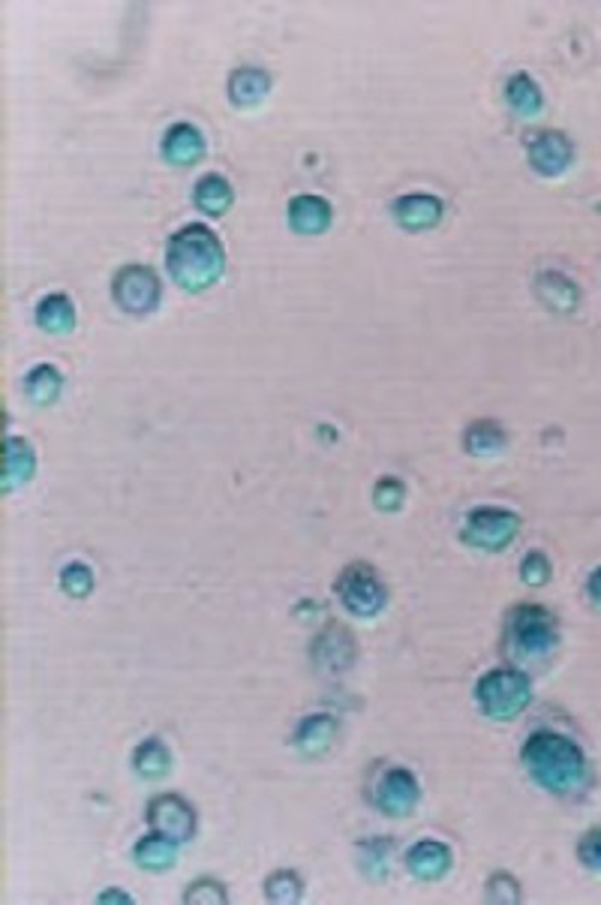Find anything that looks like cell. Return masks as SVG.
I'll list each match as a JSON object with an SVG mask.
<instances>
[{"mask_svg": "<svg viewBox=\"0 0 601 905\" xmlns=\"http://www.w3.org/2000/svg\"><path fill=\"white\" fill-rule=\"evenodd\" d=\"M520 762H524L526 773L550 795H580L592 783L590 762H587L583 750L575 740L562 737L557 731L529 734L520 750Z\"/></svg>", "mask_w": 601, "mask_h": 905, "instance_id": "cell-1", "label": "cell"}, {"mask_svg": "<svg viewBox=\"0 0 601 905\" xmlns=\"http://www.w3.org/2000/svg\"><path fill=\"white\" fill-rule=\"evenodd\" d=\"M165 266L184 292H205L226 271V247L205 223H190L165 244Z\"/></svg>", "mask_w": 601, "mask_h": 905, "instance_id": "cell-2", "label": "cell"}, {"mask_svg": "<svg viewBox=\"0 0 601 905\" xmlns=\"http://www.w3.org/2000/svg\"><path fill=\"white\" fill-rule=\"evenodd\" d=\"M559 623L541 605H517L505 620V647L514 659L538 662L557 650Z\"/></svg>", "mask_w": 601, "mask_h": 905, "instance_id": "cell-3", "label": "cell"}, {"mask_svg": "<svg viewBox=\"0 0 601 905\" xmlns=\"http://www.w3.org/2000/svg\"><path fill=\"white\" fill-rule=\"evenodd\" d=\"M533 701V680L517 668H493L475 683V704L493 722L520 717Z\"/></svg>", "mask_w": 601, "mask_h": 905, "instance_id": "cell-4", "label": "cell"}, {"mask_svg": "<svg viewBox=\"0 0 601 905\" xmlns=\"http://www.w3.org/2000/svg\"><path fill=\"white\" fill-rule=\"evenodd\" d=\"M334 593H337L340 605L358 620L379 617L388 605V586L383 584V578L371 563L346 565L334 581Z\"/></svg>", "mask_w": 601, "mask_h": 905, "instance_id": "cell-5", "label": "cell"}, {"mask_svg": "<svg viewBox=\"0 0 601 905\" xmlns=\"http://www.w3.org/2000/svg\"><path fill=\"white\" fill-rule=\"evenodd\" d=\"M520 532V518L512 508L503 506H479L472 508L466 520H463V541L475 548V551H505Z\"/></svg>", "mask_w": 601, "mask_h": 905, "instance_id": "cell-6", "label": "cell"}, {"mask_svg": "<svg viewBox=\"0 0 601 905\" xmlns=\"http://www.w3.org/2000/svg\"><path fill=\"white\" fill-rule=\"evenodd\" d=\"M111 299L130 316H151L163 299V283L148 266H124L111 280Z\"/></svg>", "mask_w": 601, "mask_h": 905, "instance_id": "cell-7", "label": "cell"}, {"mask_svg": "<svg viewBox=\"0 0 601 905\" xmlns=\"http://www.w3.org/2000/svg\"><path fill=\"white\" fill-rule=\"evenodd\" d=\"M371 797L379 812H385L388 818H404L421 800V785L409 767H385L379 779L373 783Z\"/></svg>", "mask_w": 601, "mask_h": 905, "instance_id": "cell-8", "label": "cell"}, {"mask_svg": "<svg viewBox=\"0 0 601 905\" xmlns=\"http://www.w3.org/2000/svg\"><path fill=\"white\" fill-rule=\"evenodd\" d=\"M148 825L153 833L175 839L178 845H184L196 837V809L186 804L181 795H160L148 804Z\"/></svg>", "mask_w": 601, "mask_h": 905, "instance_id": "cell-9", "label": "cell"}, {"mask_svg": "<svg viewBox=\"0 0 601 905\" xmlns=\"http://www.w3.org/2000/svg\"><path fill=\"white\" fill-rule=\"evenodd\" d=\"M526 160L538 175H566L575 163V142L562 130H541L526 142Z\"/></svg>", "mask_w": 601, "mask_h": 905, "instance_id": "cell-10", "label": "cell"}, {"mask_svg": "<svg viewBox=\"0 0 601 905\" xmlns=\"http://www.w3.org/2000/svg\"><path fill=\"white\" fill-rule=\"evenodd\" d=\"M451 863H454V854L439 839H418L416 845L406 851V870L412 872L418 882H439V879H446Z\"/></svg>", "mask_w": 601, "mask_h": 905, "instance_id": "cell-11", "label": "cell"}, {"mask_svg": "<svg viewBox=\"0 0 601 905\" xmlns=\"http://www.w3.org/2000/svg\"><path fill=\"white\" fill-rule=\"evenodd\" d=\"M394 220L406 233H427L442 220V202L430 193H406L391 205Z\"/></svg>", "mask_w": 601, "mask_h": 905, "instance_id": "cell-12", "label": "cell"}, {"mask_svg": "<svg viewBox=\"0 0 601 905\" xmlns=\"http://www.w3.org/2000/svg\"><path fill=\"white\" fill-rule=\"evenodd\" d=\"M334 220V208L329 200H322L316 193H301L289 202V226L298 235H322L331 229Z\"/></svg>", "mask_w": 601, "mask_h": 905, "instance_id": "cell-13", "label": "cell"}, {"mask_svg": "<svg viewBox=\"0 0 601 905\" xmlns=\"http://www.w3.org/2000/svg\"><path fill=\"white\" fill-rule=\"evenodd\" d=\"M160 154L172 166H193L205 157V136L198 133V127H193V123H175V127L165 130Z\"/></svg>", "mask_w": 601, "mask_h": 905, "instance_id": "cell-14", "label": "cell"}, {"mask_svg": "<svg viewBox=\"0 0 601 905\" xmlns=\"http://www.w3.org/2000/svg\"><path fill=\"white\" fill-rule=\"evenodd\" d=\"M334 740H337V722H334V717H329V713H313V717L301 719V725L296 729L292 743H296V750L301 752V755H307V758H319V755H325V752L334 746Z\"/></svg>", "mask_w": 601, "mask_h": 905, "instance_id": "cell-15", "label": "cell"}, {"mask_svg": "<svg viewBox=\"0 0 601 905\" xmlns=\"http://www.w3.org/2000/svg\"><path fill=\"white\" fill-rule=\"evenodd\" d=\"M229 100L235 109H253L268 97L271 90V76L262 67H238L229 76Z\"/></svg>", "mask_w": 601, "mask_h": 905, "instance_id": "cell-16", "label": "cell"}, {"mask_svg": "<svg viewBox=\"0 0 601 905\" xmlns=\"http://www.w3.org/2000/svg\"><path fill=\"white\" fill-rule=\"evenodd\" d=\"M36 473V452L22 437L7 440V464H3V494H12L19 485H28Z\"/></svg>", "mask_w": 601, "mask_h": 905, "instance_id": "cell-17", "label": "cell"}, {"mask_svg": "<svg viewBox=\"0 0 601 905\" xmlns=\"http://www.w3.org/2000/svg\"><path fill=\"white\" fill-rule=\"evenodd\" d=\"M132 858H136V863L148 872L172 870L178 861V842L175 839L163 837V833H153L151 830L148 837H142L139 842H136Z\"/></svg>", "mask_w": 601, "mask_h": 905, "instance_id": "cell-18", "label": "cell"}, {"mask_svg": "<svg viewBox=\"0 0 601 905\" xmlns=\"http://www.w3.org/2000/svg\"><path fill=\"white\" fill-rule=\"evenodd\" d=\"M193 202L202 214L208 217H223L226 211L232 208L235 202V193H232V184L217 172H208L196 181V190H193Z\"/></svg>", "mask_w": 601, "mask_h": 905, "instance_id": "cell-19", "label": "cell"}, {"mask_svg": "<svg viewBox=\"0 0 601 905\" xmlns=\"http://www.w3.org/2000/svg\"><path fill=\"white\" fill-rule=\"evenodd\" d=\"M505 445H508V431L493 419L472 421L466 433H463V449L472 457H493V454L503 452Z\"/></svg>", "mask_w": 601, "mask_h": 905, "instance_id": "cell-20", "label": "cell"}, {"mask_svg": "<svg viewBox=\"0 0 601 905\" xmlns=\"http://www.w3.org/2000/svg\"><path fill=\"white\" fill-rule=\"evenodd\" d=\"M132 771L139 773L142 779H148V783H157V779H163L172 771V752H169V746L160 737L142 740L132 750Z\"/></svg>", "mask_w": 601, "mask_h": 905, "instance_id": "cell-21", "label": "cell"}, {"mask_svg": "<svg viewBox=\"0 0 601 905\" xmlns=\"http://www.w3.org/2000/svg\"><path fill=\"white\" fill-rule=\"evenodd\" d=\"M36 325L49 334H69L76 328V304L64 292H52L36 304Z\"/></svg>", "mask_w": 601, "mask_h": 905, "instance_id": "cell-22", "label": "cell"}, {"mask_svg": "<svg viewBox=\"0 0 601 905\" xmlns=\"http://www.w3.org/2000/svg\"><path fill=\"white\" fill-rule=\"evenodd\" d=\"M505 100L520 118H536L538 111L545 109V94L529 73H514L505 82Z\"/></svg>", "mask_w": 601, "mask_h": 905, "instance_id": "cell-23", "label": "cell"}, {"mask_svg": "<svg viewBox=\"0 0 601 905\" xmlns=\"http://www.w3.org/2000/svg\"><path fill=\"white\" fill-rule=\"evenodd\" d=\"M64 388V376L55 365H36L31 374L24 376V395L33 407H52L61 398Z\"/></svg>", "mask_w": 601, "mask_h": 905, "instance_id": "cell-24", "label": "cell"}, {"mask_svg": "<svg viewBox=\"0 0 601 905\" xmlns=\"http://www.w3.org/2000/svg\"><path fill=\"white\" fill-rule=\"evenodd\" d=\"M538 295H541L547 308L566 313V310H575V304L580 301V289L571 283L569 277L541 274L538 277Z\"/></svg>", "mask_w": 601, "mask_h": 905, "instance_id": "cell-25", "label": "cell"}, {"mask_svg": "<svg viewBox=\"0 0 601 905\" xmlns=\"http://www.w3.org/2000/svg\"><path fill=\"white\" fill-rule=\"evenodd\" d=\"M265 896L277 905H296L304 896V882L296 870H277L265 879Z\"/></svg>", "mask_w": 601, "mask_h": 905, "instance_id": "cell-26", "label": "cell"}, {"mask_svg": "<svg viewBox=\"0 0 601 905\" xmlns=\"http://www.w3.org/2000/svg\"><path fill=\"white\" fill-rule=\"evenodd\" d=\"M94 584H97V578H94V569L88 563H78L76 560V563H66L61 569V590H64L66 596L88 599L94 593Z\"/></svg>", "mask_w": 601, "mask_h": 905, "instance_id": "cell-27", "label": "cell"}, {"mask_svg": "<svg viewBox=\"0 0 601 905\" xmlns=\"http://www.w3.org/2000/svg\"><path fill=\"white\" fill-rule=\"evenodd\" d=\"M186 905H226L229 903V894L226 887L217 879H196V882L186 887L184 894Z\"/></svg>", "mask_w": 601, "mask_h": 905, "instance_id": "cell-28", "label": "cell"}, {"mask_svg": "<svg viewBox=\"0 0 601 905\" xmlns=\"http://www.w3.org/2000/svg\"><path fill=\"white\" fill-rule=\"evenodd\" d=\"M406 499V485L397 478V475H383L376 487H373V503L379 511H397L404 506Z\"/></svg>", "mask_w": 601, "mask_h": 905, "instance_id": "cell-29", "label": "cell"}, {"mask_svg": "<svg viewBox=\"0 0 601 905\" xmlns=\"http://www.w3.org/2000/svg\"><path fill=\"white\" fill-rule=\"evenodd\" d=\"M550 574H554V569H550V560H547L545 551H529L520 560V581L524 584L545 586L550 581Z\"/></svg>", "mask_w": 601, "mask_h": 905, "instance_id": "cell-30", "label": "cell"}, {"mask_svg": "<svg viewBox=\"0 0 601 905\" xmlns=\"http://www.w3.org/2000/svg\"><path fill=\"white\" fill-rule=\"evenodd\" d=\"M484 894H487V899H491V903L514 905V903H520V884H517V879H514V875H508V872H496V875H491V879H487V887H484Z\"/></svg>", "mask_w": 601, "mask_h": 905, "instance_id": "cell-31", "label": "cell"}, {"mask_svg": "<svg viewBox=\"0 0 601 905\" xmlns=\"http://www.w3.org/2000/svg\"><path fill=\"white\" fill-rule=\"evenodd\" d=\"M578 861L592 872H601V830H590L578 842Z\"/></svg>", "mask_w": 601, "mask_h": 905, "instance_id": "cell-32", "label": "cell"}, {"mask_svg": "<svg viewBox=\"0 0 601 905\" xmlns=\"http://www.w3.org/2000/svg\"><path fill=\"white\" fill-rule=\"evenodd\" d=\"M587 593H590L592 602L601 607V565L599 569H592L590 581H587Z\"/></svg>", "mask_w": 601, "mask_h": 905, "instance_id": "cell-33", "label": "cell"}, {"mask_svg": "<svg viewBox=\"0 0 601 905\" xmlns=\"http://www.w3.org/2000/svg\"><path fill=\"white\" fill-rule=\"evenodd\" d=\"M97 903H132V896L124 894V891H106V894L97 896Z\"/></svg>", "mask_w": 601, "mask_h": 905, "instance_id": "cell-34", "label": "cell"}]
</instances>
